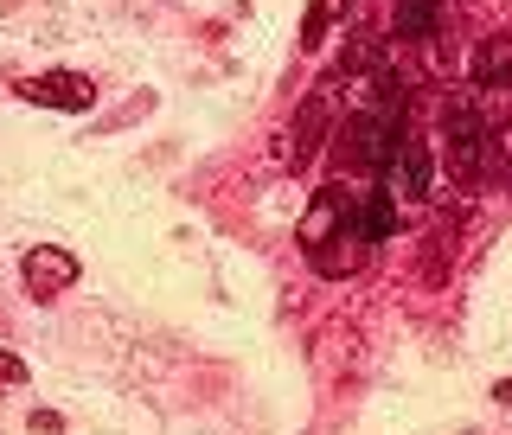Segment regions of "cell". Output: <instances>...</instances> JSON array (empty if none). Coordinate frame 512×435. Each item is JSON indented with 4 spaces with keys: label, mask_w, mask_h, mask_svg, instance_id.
I'll list each match as a JSON object with an SVG mask.
<instances>
[{
    "label": "cell",
    "mask_w": 512,
    "mask_h": 435,
    "mask_svg": "<svg viewBox=\"0 0 512 435\" xmlns=\"http://www.w3.org/2000/svg\"><path fill=\"white\" fill-rule=\"evenodd\" d=\"M352 212H359V192H352L346 180H327L308 199V212H301V224H295V244L308 250L314 276H352L359 256H372L359 237H352Z\"/></svg>",
    "instance_id": "cell-1"
},
{
    "label": "cell",
    "mask_w": 512,
    "mask_h": 435,
    "mask_svg": "<svg viewBox=\"0 0 512 435\" xmlns=\"http://www.w3.org/2000/svg\"><path fill=\"white\" fill-rule=\"evenodd\" d=\"M404 135H410V109L391 103V96H365L340 122V167H359V173H372V180H384V167H391V154H397Z\"/></svg>",
    "instance_id": "cell-2"
},
{
    "label": "cell",
    "mask_w": 512,
    "mask_h": 435,
    "mask_svg": "<svg viewBox=\"0 0 512 435\" xmlns=\"http://www.w3.org/2000/svg\"><path fill=\"white\" fill-rule=\"evenodd\" d=\"M442 154H448V167L461 173L468 186H487V180H500V135H493V122H487V109L474 103V96H448L442 103Z\"/></svg>",
    "instance_id": "cell-3"
},
{
    "label": "cell",
    "mask_w": 512,
    "mask_h": 435,
    "mask_svg": "<svg viewBox=\"0 0 512 435\" xmlns=\"http://www.w3.org/2000/svg\"><path fill=\"white\" fill-rule=\"evenodd\" d=\"M352 77L346 71H327L320 84L295 103V128H288V141H282V154H288V167H308V160L320 154V141H327V128L346 116L340 109V96H346Z\"/></svg>",
    "instance_id": "cell-4"
},
{
    "label": "cell",
    "mask_w": 512,
    "mask_h": 435,
    "mask_svg": "<svg viewBox=\"0 0 512 435\" xmlns=\"http://www.w3.org/2000/svg\"><path fill=\"white\" fill-rule=\"evenodd\" d=\"M13 90H20L26 103H39V109H64V116L96 109V84H90L84 71H39V77H20Z\"/></svg>",
    "instance_id": "cell-5"
},
{
    "label": "cell",
    "mask_w": 512,
    "mask_h": 435,
    "mask_svg": "<svg viewBox=\"0 0 512 435\" xmlns=\"http://www.w3.org/2000/svg\"><path fill=\"white\" fill-rule=\"evenodd\" d=\"M77 276H84V263H77L64 244H39V250H26V263H20V282H26V295L32 301H52L64 295Z\"/></svg>",
    "instance_id": "cell-6"
},
{
    "label": "cell",
    "mask_w": 512,
    "mask_h": 435,
    "mask_svg": "<svg viewBox=\"0 0 512 435\" xmlns=\"http://www.w3.org/2000/svg\"><path fill=\"white\" fill-rule=\"evenodd\" d=\"M384 186H391L397 199H429V186H436V160H429V141L416 135V128L397 141L391 167H384Z\"/></svg>",
    "instance_id": "cell-7"
},
{
    "label": "cell",
    "mask_w": 512,
    "mask_h": 435,
    "mask_svg": "<svg viewBox=\"0 0 512 435\" xmlns=\"http://www.w3.org/2000/svg\"><path fill=\"white\" fill-rule=\"evenodd\" d=\"M397 205H404V199H397V192L378 180V186L359 199V212H352V237H359L365 250L391 244V237H397V224H404V212H397Z\"/></svg>",
    "instance_id": "cell-8"
},
{
    "label": "cell",
    "mask_w": 512,
    "mask_h": 435,
    "mask_svg": "<svg viewBox=\"0 0 512 435\" xmlns=\"http://www.w3.org/2000/svg\"><path fill=\"white\" fill-rule=\"evenodd\" d=\"M442 0H397L391 7V39H410V45H423V39H436L442 32Z\"/></svg>",
    "instance_id": "cell-9"
},
{
    "label": "cell",
    "mask_w": 512,
    "mask_h": 435,
    "mask_svg": "<svg viewBox=\"0 0 512 435\" xmlns=\"http://www.w3.org/2000/svg\"><path fill=\"white\" fill-rule=\"evenodd\" d=\"M474 84L480 90H512V39L500 32V39H480V52H474Z\"/></svg>",
    "instance_id": "cell-10"
},
{
    "label": "cell",
    "mask_w": 512,
    "mask_h": 435,
    "mask_svg": "<svg viewBox=\"0 0 512 435\" xmlns=\"http://www.w3.org/2000/svg\"><path fill=\"white\" fill-rule=\"evenodd\" d=\"M327 20H333V7H327V0H314L308 20H301V45H308V52H314L320 39H327Z\"/></svg>",
    "instance_id": "cell-11"
},
{
    "label": "cell",
    "mask_w": 512,
    "mask_h": 435,
    "mask_svg": "<svg viewBox=\"0 0 512 435\" xmlns=\"http://www.w3.org/2000/svg\"><path fill=\"white\" fill-rule=\"evenodd\" d=\"M0 384H26V359L7 352V346H0Z\"/></svg>",
    "instance_id": "cell-12"
},
{
    "label": "cell",
    "mask_w": 512,
    "mask_h": 435,
    "mask_svg": "<svg viewBox=\"0 0 512 435\" xmlns=\"http://www.w3.org/2000/svg\"><path fill=\"white\" fill-rule=\"evenodd\" d=\"M64 429V416H52V410H32V435H58Z\"/></svg>",
    "instance_id": "cell-13"
},
{
    "label": "cell",
    "mask_w": 512,
    "mask_h": 435,
    "mask_svg": "<svg viewBox=\"0 0 512 435\" xmlns=\"http://www.w3.org/2000/svg\"><path fill=\"white\" fill-rule=\"evenodd\" d=\"M493 404H512V378H500V384H493Z\"/></svg>",
    "instance_id": "cell-14"
}]
</instances>
